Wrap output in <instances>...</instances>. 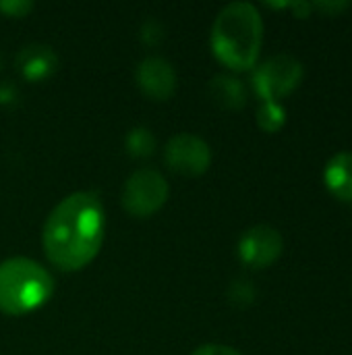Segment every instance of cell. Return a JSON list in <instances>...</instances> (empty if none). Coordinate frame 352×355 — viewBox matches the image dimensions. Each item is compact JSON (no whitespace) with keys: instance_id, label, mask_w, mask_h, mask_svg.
Instances as JSON below:
<instances>
[{"instance_id":"cell-1","label":"cell","mask_w":352,"mask_h":355,"mask_svg":"<svg viewBox=\"0 0 352 355\" xmlns=\"http://www.w3.org/2000/svg\"><path fill=\"white\" fill-rule=\"evenodd\" d=\"M106 214L95 191L66 196L44 225L41 243L48 260L66 272L81 270L100 252L104 241Z\"/></svg>"},{"instance_id":"cell-2","label":"cell","mask_w":352,"mask_h":355,"mask_svg":"<svg viewBox=\"0 0 352 355\" xmlns=\"http://www.w3.org/2000/svg\"><path fill=\"white\" fill-rule=\"evenodd\" d=\"M214 56L232 71L253 69L263 42V19L255 4L239 0L226 4L212 25Z\"/></svg>"},{"instance_id":"cell-3","label":"cell","mask_w":352,"mask_h":355,"mask_svg":"<svg viewBox=\"0 0 352 355\" xmlns=\"http://www.w3.org/2000/svg\"><path fill=\"white\" fill-rule=\"evenodd\" d=\"M54 293L52 275L31 258L15 256L0 262V312L23 316L41 308Z\"/></svg>"},{"instance_id":"cell-4","label":"cell","mask_w":352,"mask_h":355,"mask_svg":"<svg viewBox=\"0 0 352 355\" xmlns=\"http://www.w3.org/2000/svg\"><path fill=\"white\" fill-rule=\"evenodd\" d=\"M305 77L303 62L288 52H280L263 60L259 67L253 69V89L261 100L280 102V98L288 96Z\"/></svg>"},{"instance_id":"cell-5","label":"cell","mask_w":352,"mask_h":355,"mask_svg":"<svg viewBox=\"0 0 352 355\" xmlns=\"http://www.w3.org/2000/svg\"><path fill=\"white\" fill-rule=\"evenodd\" d=\"M170 196V187L162 173L156 168L135 171L122 187V208L137 218H147L156 214Z\"/></svg>"},{"instance_id":"cell-6","label":"cell","mask_w":352,"mask_h":355,"mask_svg":"<svg viewBox=\"0 0 352 355\" xmlns=\"http://www.w3.org/2000/svg\"><path fill=\"white\" fill-rule=\"evenodd\" d=\"M164 160L178 175L199 177L212 164V148L195 133H176L164 148Z\"/></svg>"},{"instance_id":"cell-7","label":"cell","mask_w":352,"mask_h":355,"mask_svg":"<svg viewBox=\"0 0 352 355\" xmlns=\"http://www.w3.org/2000/svg\"><path fill=\"white\" fill-rule=\"evenodd\" d=\"M284 250L282 233L272 225H255L247 229L239 239V258L247 266L266 268L274 264Z\"/></svg>"},{"instance_id":"cell-8","label":"cell","mask_w":352,"mask_h":355,"mask_svg":"<svg viewBox=\"0 0 352 355\" xmlns=\"http://www.w3.org/2000/svg\"><path fill=\"white\" fill-rule=\"evenodd\" d=\"M139 89L151 100H168L176 92V71L170 60L162 56H147L135 71Z\"/></svg>"},{"instance_id":"cell-9","label":"cell","mask_w":352,"mask_h":355,"mask_svg":"<svg viewBox=\"0 0 352 355\" xmlns=\"http://www.w3.org/2000/svg\"><path fill=\"white\" fill-rule=\"evenodd\" d=\"M15 64L25 79L41 81V79H48L58 69V54L52 46L35 42L19 50Z\"/></svg>"},{"instance_id":"cell-10","label":"cell","mask_w":352,"mask_h":355,"mask_svg":"<svg viewBox=\"0 0 352 355\" xmlns=\"http://www.w3.org/2000/svg\"><path fill=\"white\" fill-rule=\"evenodd\" d=\"M324 183L338 200L352 202V152H338L328 160Z\"/></svg>"},{"instance_id":"cell-11","label":"cell","mask_w":352,"mask_h":355,"mask_svg":"<svg viewBox=\"0 0 352 355\" xmlns=\"http://www.w3.org/2000/svg\"><path fill=\"white\" fill-rule=\"evenodd\" d=\"M210 98L222 106V108H230V110H239L247 104V87L245 83L228 73H220L216 77H212L210 85H207Z\"/></svg>"},{"instance_id":"cell-12","label":"cell","mask_w":352,"mask_h":355,"mask_svg":"<svg viewBox=\"0 0 352 355\" xmlns=\"http://www.w3.org/2000/svg\"><path fill=\"white\" fill-rule=\"evenodd\" d=\"M257 125L268 131V133H276L284 127L286 123V108L280 102L274 100H261V104L257 106Z\"/></svg>"},{"instance_id":"cell-13","label":"cell","mask_w":352,"mask_h":355,"mask_svg":"<svg viewBox=\"0 0 352 355\" xmlns=\"http://www.w3.org/2000/svg\"><path fill=\"white\" fill-rule=\"evenodd\" d=\"M124 148L133 158H147L156 152V137L147 127H133L124 137Z\"/></svg>"},{"instance_id":"cell-14","label":"cell","mask_w":352,"mask_h":355,"mask_svg":"<svg viewBox=\"0 0 352 355\" xmlns=\"http://www.w3.org/2000/svg\"><path fill=\"white\" fill-rule=\"evenodd\" d=\"M228 300H230L234 306H241V308L251 306L253 300H255V287H253V283L247 281V279H237V281H232L230 287H228Z\"/></svg>"},{"instance_id":"cell-15","label":"cell","mask_w":352,"mask_h":355,"mask_svg":"<svg viewBox=\"0 0 352 355\" xmlns=\"http://www.w3.org/2000/svg\"><path fill=\"white\" fill-rule=\"evenodd\" d=\"M164 27L162 23H158L156 19H147L145 25L141 27V40L149 46H158L164 40Z\"/></svg>"},{"instance_id":"cell-16","label":"cell","mask_w":352,"mask_h":355,"mask_svg":"<svg viewBox=\"0 0 352 355\" xmlns=\"http://www.w3.org/2000/svg\"><path fill=\"white\" fill-rule=\"evenodd\" d=\"M33 8V2L29 0H2L0 2V12L8 17H25Z\"/></svg>"},{"instance_id":"cell-17","label":"cell","mask_w":352,"mask_h":355,"mask_svg":"<svg viewBox=\"0 0 352 355\" xmlns=\"http://www.w3.org/2000/svg\"><path fill=\"white\" fill-rule=\"evenodd\" d=\"M191 355H243L241 352H237L234 347L228 345H220V343H205L199 345Z\"/></svg>"},{"instance_id":"cell-18","label":"cell","mask_w":352,"mask_h":355,"mask_svg":"<svg viewBox=\"0 0 352 355\" xmlns=\"http://www.w3.org/2000/svg\"><path fill=\"white\" fill-rule=\"evenodd\" d=\"M17 100H19V89L12 85V81L0 83V104L10 106V104H17Z\"/></svg>"},{"instance_id":"cell-19","label":"cell","mask_w":352,"mask_h":355,"mask_svg":"<svg viewBox=\"0 0 352 355\" xmlns=\"http://www.w3.org/2000/svg\"><path fill=\"white\" fill-rule=\"evenodd\" d=\"M315 8H319V10H324V12H338V10H344V8H349L351 6V2L349 0H342V2H330V0H326V2H315L313 4Z\"/></svg>"},{"instance_id":"cell-20","label":"cell","mask_w":352,"mask_h":355,"mask_svg":"<svg viewBox=\"0 0 352 355\" xmlns=\"http://www.w3.org/2000/svg\"><path fill=\"white\" fill-rule=\"evenodd\" d=\"M293 8L299 12V17H307V15L311 12L313 4H309V2H295V4H293Z\"/></svg>"},{"instance_id":"cell-21","label":"cell","mask_w":352,"mask_h":355,"mask_svg":"<svg viewBox=\"0 0 352 355\" xmlns=\"http://www.w3.org/2000/svg\"><path fill=\"white\" fill-rule=\"evenodd\" d=\"M0 71H2V54H0Z\"/></svg>"}]
</instances>
